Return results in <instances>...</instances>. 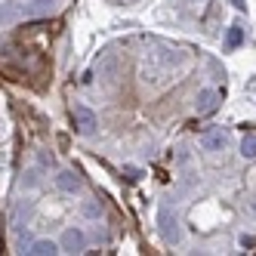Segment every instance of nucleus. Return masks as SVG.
<instances>
[{
  "label": "nucleus",
  "instance_id": "nucleus-1",
  "mask_svg": "<svg viewBox=\"0 0 256 256\" xmlns=\"http://www.w3.org/2000/svg\"><path fill=\"white\" fill-rule=\"evenodd\" d=\"M71 120H74V130L90 136L96 130V114H93V108H86V105H74L71 108Z\"/></svg>",
  "mask_w": 256,
  "mask_h": 256
},
{
  "label": "nucleus",
  "instance_id": "nucleus-2",
  "mask_svg": "<svg viewBox=\"0 0 256 256\" xmlns=\"http://www.w3.org/2000/svg\"><path fill=\"white\" fill-rule=\"evenodd\" d=\"M226 145H228V136H226L222 126H213V130H207L200 136V148L204 152H222Z\"/></svg>",
  "mask_w": 256,
  "mask_h": 256
},
{
  "label": "nucleus",
  "instance_id": "nucleus-3",
  "mask_svg": "<svg viewBox=\"0 0 256 256\" xmlns=\"http://www.w3.org/2000/svg\"><path fill=\"white\" fill-rule=\"evenodd\" d=\"M22 16H25L22 0H6V4H0V25H12V22H19Z\"/></svg>",
  "mask_w": 256,
  "mask_h": 256
},
{
  "label": "nucleus",
  "instance_id": "nucleus-4",
  "mask_svg": "<svg viewBox=\"0 0 256 256\" xmlns=\"http://www.w3.org/2000/svg\"><path fill=\"white\" fill-rule=\"evenodd\" d=\"M216 102H219V93H216V90H200L198 99H194L198 114H210L213 108H216Z\"/></svg>",
  "mask_w": 256,
  "mask_h": 256
},
{
  "label": "nucleus",
  "instance_id": "nucleus-5",
  "mask_svg": "<svg viewBox=\"0 0 256 256\" xmlns=\"http://www.w3.org/2000/svg\"><path fill=\"white\" fill-rule=\"evenodd\" d=\"M62 250L80 253V250H84V232H80V228H68V232L62 234Z\"/></svg>",
  "mask_w": 256,
  "mask_h": 256
},
{
  "label": "nucleus",
  "instance_id": "nucleus-6",
  "mask_svg": "<svg viewBox=\"0 0 256 256\" xmlns=\"http://www.w3.org/2000/svg\"><path fill=\"white\" fill-rule=\"evenodd\" d=\"M56 186H59L62 192H68V194H74V192L80 188V179H78L74 170H62V173L56 176Z\"/></svg>",
  "mask_w": 256,
  "mask_h": 256
},
{
  "label": "nucleus",
  "instance_id": "nucleus-7",
  "mask_svg": "<svg viewBox=\"0 0 256 256\" xmlns=\"http://www.w3.org/2000/svg\"><path fill=\"white\" fill-rule=\"evenodd\" d=\"M52 10H56V0H31L25 6V16H46Z\"/></svg>",
  "mask_w": 256,
  "mask_h": 256
},
{
  "label": "nucleus",
  "instance_id": "nucleus-8",
  "mask_svg": "<svg viewBox=\"0 0 256 256\" xmlns=\"http://www.w3.org/2000/svg\"><path fill=\"white\" fill-rule=\"evenodd\" d=\"M28 253H34V256H52V253H59V247H56V241H46V238H44V241H34Z\"/></svg>",
  "mask_w": 256,
  "mask_h": 256
},
{
  "label": "nucleus",
  "instance_id": "nucleus-9",
  "mask_svg": "<svg viewBox=\"0 0 256 256\" xmlns=\"http://www.w3.org/2000/svg\"><path fill=\"white\" fill-rule=\"evenodd\" d=\"M241 158H244V160H253V158H256V133H247V136L241 139Z\"/></svg>",
  "mask_w": 256,
  "mask_h": 256
},
{
  "label": "nucleus",
  "instance_id": "nucleus-10",
  "mask_svg": "<svg viewBox=\"0 0 256 256\" xmlns=\"http://www.w3.org/2000/svg\"><path fill=\"white\" fill-rule=\"evenodd\" d=\"M241 44V28H232L228 31V46H238Z\"/></svg>",
  "mask_w": 256,
  "mask_h": 256
},
{
  "label": "nucleus",
  "instance_id": "nucleus-11",
  "mask_svg": "<svg viewBox=\"0 0 256 256\" xmlns=\"http://www.w3.org/2000/svg\"><path fill=\"white\" fill-rule=\"evenodd\" d=\"M99 210H102V207L96 204V200H86V207H84V213H86V216H99Z\"/></svg>",
  "mask_w": 256,
  "mask_h": 256
},
{
  "label": "nucleus",
  "instance_id": "nucleus-12",
  "mask_svg": "<svg viewBox=\"0 0 256 256\" xmlns=\"http://www.w3.org/2000/svg\"><path fill=\"white\" fill-rule=\"evenodd\" d=\"M234 6H238V10H244V0H234Z\"/></svg>",
  "mask_w": 256,
  "mask_h": 256
},
{
  "label": "nucleus",
  "instance_id": "nucleus-13",
  "mask_svg": "<svg viewBox=\"0 0 256 256\" xmlns=\"http://www.w3.org/2000/svg\"><path fill=\"white\" fill-rule=\"evenodd\" d=\"M253 210H256V200H253Z\"/></svg>",
  "mask_w": 256,
  "mask_h": 256
}]
</instances>
